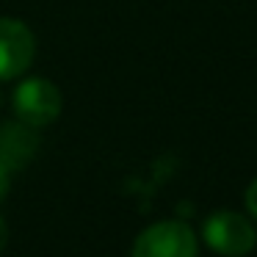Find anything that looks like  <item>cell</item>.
Segmentation results:
<instances>
[{
	"label": "cell",
	"instance_id": "2",
	"mask_svg": "<svg viewBox=\"0 0 257 257\" xmlns=\"http://www.w3.org/2000/svg\"><path fill=\"white\" fill-rule=\"evenodd\" d=\"M196 235L183 221H158L133 243V257H196Z\"/></svg>",
	"mask_w": 257,
	"mask_h": 257
},
{
	"label": "cell",
	"instance_id": "7",
	"mask_svg": "<svg viewBox=\"0 0 257 257\" xmlns=\"http://www.w3.org/2000/svg\"><path fill=\"white\" fill-rule=\"evenodd\" d=\"M9 174H12V172H9L3 163H0V199L9 194Z\"/></svg>",
	"mask_w": 257,
	"mask_h": 257
},
{
	"label": "cell",
	"instance_id": "4",
	"mask_svg": "<svg viewBox=\"0 0 257 257\" xmlns=\"http://www.w3.org/2000/svg\"><path fill=\"white\" fill-rule=\"evenodd\" d=\"M34 53L36 39L28 25L12 17H0V80L23 75L34 61Z\"/></svg>",
	"mask_w": 257,
	"mask_h": 257
},
{
	"label": "cell",
	"instance_id": "5",
	"mask_svg": "<svg viewBox=\"0 0 257 257\" xmlns=\"http://www.w3.org/2000/svg\"><path fill=\"white\" fill-rule=\"evenodd\" d=\"M39 150V136L36 127L25 122H14V124H3L0 127V163L14 172V169H23L31 158Z\"/></svg>",
	"mask_w": 257,
	"mask_h": 257
},
{
	"label": "cell",
	"instance_id": "6",
	"mask_svg": "<svg viewBox=\"0 0 257 257\" xmlns=\"http://www.w3.org/2000/svg\"><path fill=\"white\" fill-rule=\"evenodd\" d=\"M246 207H249L251 218L257 221V180H251V185L246 188Z\"/></svg>",
	"mask_w": 257,
	"mask_h": 257
},
{
	"label": "cell",
	"instance_id": "8",
	"mask_svg": "<svg viewBox=\"0 0 257 257\" xmlns=\"http://www.w3.org/2000/svg\"><path fill=\"white\" fill-rule=\"evenodd\" d=\"M6 240H9V227H6V221L0 218V249L6 246Z\"/></svg>",
	"mask_w": 257,
	"mask_h": 257
},
{
	"label": "cell",
	"instance_id": "1",
	"mask_svg": "<svg viewBox=\"0 0 257 257\" xmlns=\"http://www.w3.org/2000/svg\"><path fill=\"white\" fill-rule=\"evenodd\" d=\"M205 243L216 254L224 257H246L257 243V229L246 216L232 210H218L202 227Z\"/></svg>",
	"mask_w": 257,
	"mask_h": 257
},
{
	"label": "cell",
	"instance_id": "3",
	"mask_svg": "<svg viewBox=\"0 0 257 257\" xmlns=\"http://www.w3.org/2000/svg\"><path fill=\"white\" fill-rule=\"evenodd\" d=\"M14 113L31 127H45L61 113V91L45 78H31L14 91Z\"/></svg>",
	"mask_w": 257,
	"mask_h": 257
}]
</instances>
